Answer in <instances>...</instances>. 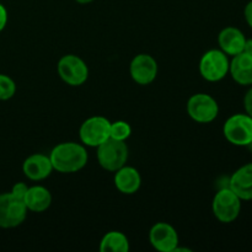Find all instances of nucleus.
I'll return each mask as SVG.
<instances>
[{
    "label": "nucleus",
    "instance_id": "f257e3e1",
    "mask_svg": "<svg viewBox=\"0 0 252 252\" xmlns=\"http://www.w3.org/2000/svg\"><path fill=\"white\" fill-rule=\"evenodd\" d=\"M53 170L62 174L80 171L88 164V152L85 147L74 142L61 143L53 148L49 155Z\"/></svg>",
    "mask_w": 252,
    "mask_h": 252
},
{
    "label": "nucleus",
    "instance_id": "f03ea898",
    "mask_svg": "<svg viewBox=\"0 0 252 252\" xmlns=\"http://www.w3.org/2000/svg\"><path fill=\"white\" fill-rule=\"evenodd\" d=\"M97 160L101 167L116 172L125 166L128 160V147L125 140L108 138L97 147Z\"/></svg>",
    "mask_w": 252,
    "mask_h": 252
},
{
    "label": "nucleus",
    "instance_id": "7ed1b4c3",
    "mask_svg": "<svg viewBox=\"0 0 252 252\" xmlns=\"http://www.w3.org/2000/svg\"><path fill=\"white\" fill-rule=\"evenodd\" d=\"M27 216V207L24 199L10 193L0 194V228H16L24 223Z\"/></svg>",
    "mask_w": 252,
    "mask_h": 252
},
{
    "label": "nucleus",
    "instance_id": "20e7f679",
    "mask_svg": "<svg viewBox=\"0 0 252 252\" xmlns=\"http://www.w3.org/2000/svg\"><path fill=\"white\" fill-rule=\"evenodd\" d=\"M228 56L221 49H211L202 56L199 61V73L207 81L216 83L229 73Z\"/></svg>",
    "mask_w": 252,
    "mask_h": 252
},
{
    "label": "nucleus",
    "instance_id": "39448f33",
    "mask_svg": "<svg viewBox=\"0 0 252 252\" xmlns=\"http://www.w3.org/2000/svg\"><path fill=\"white\" fill-rule=\"evenodd\" d=\"M224 137L229 143L236 147H248L252 140V117L238 113L224 123Z\"/></svg>",
    "mask_w": 252,
    "mask_h": 252
},
{
    "label": "nucleus",
    "instance_id": "423d86ee",
    "mask_svg": "<svg viewBox=\"0 0 252 252\" xmlns=\"http://www.w3.org/2000/svg\"><path fill=\"white\" fill-rule=\"evenodd\" d=\"M212 209L221 223H231L239 217L241 211V199L229 187L221 189L214 196Z\"/></svg>",
    "mask_w": 252,
    "mask_h": 252
},
{
    "label": "nucleus",
    "instance_id": "0eeeda50",
    "mask_svg": "<svg viewBox=\"0 0 252 252\" xmlns=\"http://www.w3.org/2000/svg\"><path fill=\"white\" fill-rule=\"evenodd\" d=\"M59 76L70 86H80L88 80L89 68L85 62L78 56L66 54L62 57L57 65Z\"/></svg>",
    "mask_w": 252,
    "mask_h": 252
},
{
    "label": "nucleus",
    "instance_id": "6e6552de",
    "mask_svg": "<svg viewBox=\"0 0 252 252\" xmlns=\"http://www.w3.org/2000/svg\"><path fill=\"white\" fill-rule=\"evenodd\" d=\"M79 135L86 147L97 148L111 137V122L105 117H90L81 125Z\"/></svg>",
    "mask_w": 252,
    "mask_h": 252
},
{
    "label": "nucleus",
    "instance_id": "1a4fd4ad",
    "mask_svg": "<svg viewBox=\"0 0 252 252\" xmlns=\"http://www.w3.org/2000/svg\"><path fill=\"white\" fill-rule=\"evenodd\" d=\"M187 113L198 123H209L217 118L219 106L208 94H196L187 101Z\"/></svg>",
    "mask_w": 252,
    "mask_h": 252
},
{
    "label": "nucleus",
    "instance_id": "9d476101",
    "mask_svg": "<svg viewBox=\"0 0 252 252\" xmlns=\"http://www.w3.org/2000/svg\"><path fill=\"white\" fill-rule=\"evenodd\" d=\"M129 73L139 85H149L158 75V63L149 54H138L130 62Z\"/></svg>",
    "mask_w": 252,
    "mask_h": 252
},
{
    "label": "nucleus",
    "instance_id": "9b49d317",
    "mask_svg": "<svg viewBox=\"0 0 252 252\" xmlns=\"http://www.w3.org/2000/svg\"><path fill=\"white\" fill-rule=\"evenodd\" d=\"M149 240L153 248L160 252H172L179 245V235L172 225L158 223L150 229Z\"/></svg>",
    "mask_w": 252,
    "mask_h": 252
},
{
    "label": "nucleus",
    "instance_id": "f8f14e48",
    "mask_svg": "<svg viewBox=\"0 0 252 252\" xmlns=\"http://www.w3.org/2000/svg\"><path fill=\"white\" fill-rule=\"evenodd\" d=\"M22 171L27 179L32 180V181H42L52 174L53 165L47 155L33 154L24 161Z\"/></svg>",
    "mask_w": 252,
    "mask_h": 252
},
{
    "label": "nucleus",
    "instance_id": "ddd939ff",
    "mask_svg": "<svg viewBox=\"0 0 252 252\" xmlns=\"http://www.w3.org/2000/svg\"><path fill=\"white\" fill-rule=\"evenodd\" d=\"M228 187L241 201H252V162L234 172Z\"/></svg>",
    "mask_w": 252,
    "mask_h": 252
},
{
    "label": "nucleus",
    "instance_id": "4468645a",
    "mask_svg": "<svg viewBox=\"0 0 252 252\" xmlns=\"http://www.w3.org/2000/svg\"><path fill=\"white\" fill-rule=\"evenodd\" d=\"M229 71L240 85H252V56L244 52L234 56L229 64Z\"/></svg>",
    "mask_w": 252,
    "mask_h": 252
},
{
    "label": "nucleus",
    "instance_id": "2eb2a0df",
    "mask_svg": "<svg viewBox=\"0 0 252 252\" xmlns=\"http://www.w3.org/2000/svg\"><path fill=\"white\" fill-rule=\"evenodd\" d=\"M245 36L236 27H226L221 30L218 36V43L226 56H236L244 51Z\"/></svg>",
    "mask_w": 252,
    "mask_h": 252
},
{
    "label": "nucleus",
    "instance_id": "dca6fc26",
    "mask_svg": "<svg viewBox=\"0 0 252 252\" xmlns=\"http://www.w3.org/2000/svg\"><path fill=\"white\" fill-rule=\"evenodd\" d=\"M142 177L137 169L132 166H122L116 171L115 186L125 194H133L140 189Z\"/></svg>",
    "mask_w": 252,
    "mask_h": 252
},
{
    "label": "nucleus",
    "instance_id": "f3484780",
    "mask_svg": "<svg viewBox=\"0 0 252 252\" xmlns=\"http://www.w3.org/2000/svg\"><path fill=\"white\" fill-rule=\"evenodd\" d=\"M24 202L27 207V211L42 213L51 207L52 194L46 187L32 186L27 189L24 197Z\"/></svg>",
    "mask_w": 252,
    "mask_h": 252
},
{
    "label": "nucleus",
    "instance_id": "a211bd4d",
    "mask_svg": "<svg viewBox=\"0 0 252 252\" xmlns=\"http://www.w3.org/2000/svg\"><path fill=\"white\" fill-rule=\"evenodd\" d=\"M101 252H128L129 241L121 231H110L102 238L100 243Z\"/></svg>",
    "mask_w": 252,
    "mask_h": 252
},
{
    "label": "nucleus",
    "instance_id": "6ab92c4d",
    "mask_svg": "<svg viewBox=\"0 0 252 252\" xmlns=\"http://www.w3.org/2000/svg\"><path fill=\"white\" fill-rule=\"evenodd\" d=\"M16 93V85L15 81L10 76L0 74V100H10Z\"/></svg>",
    "mask_w": 252,
    "mask_h": 252
},
{
    "label": "nucleus",
    "instance_id": "aec40b11",
    "mask_svg": "<svg viewBox=\"0 0 252 252\" xmlns=\"http://www.w3.org/2000/svg\"><path fill=\"white\" fill-rule=\"evenodd\" d=\"M132 134V128L125 121H117L111 123V138L118 140H126Z\"/></svg>",
    "mask_w": 252,
    "mask_h": 252
},
{
    "label": "nucleus",
    "instance_id": "412c9836",
    "mask_svg": "<svg viewBox=\"0 0 252 252\" xmlns=\"http://www.w3.org/2000/svg\"><path fill=\"white\" fill-rule=\"evenodd\" d=\"M27 189H29V187H27L26 184H24V182H17V184H15L14 187H12L11 193L14 194V196L19 197V198L24 199Z\"/></svg>",
    "mask_w": 252,
    "mask_h": 252
},
{
    "label": "nucleus",
    "instance_id": "4be33fe9",
    "mask_svg": "<svg viewBox=\"0 0 252 252\" xmlns=\"http://www.w3.org/2000/svg\"><path fill=\"white\" fill-rule=\"evenodd\" d=\"M244 107H245L246 115L252 117V88L249 89L245 97H244Z\"/></svg>",
    "mask_w": 252,
    "mask_h": 252
},
{
    "label": "nucleus",
    "instance_id": "5701e85b",
    "mask_svg": "<svg viewBox=\"0 0 252 252\" xmlns=\"http://www.w3.org/2000/svg\"><path fill=\"white\" fill-rule=\"evenodd\" d=\"M7 24V11L2 4H0V32L5 29Z\"/></svg>",
    "mask_w": 252,
    "mask_h": 252
},
{
    "label": "nucleus",
    "instance_id": "b1692460",
    "mask_svg": "<svg viewBox=\"0 0 252 252\" xmlns=\"http://www.w3.org/2000/svg\"><path fill=\"white\" fill-rule=\"evenodd\" d=\"M244 15H245L246 22H248L249 26H250L252 29V0L245 6V11H244Z\"/></svg>",
    "mask_w": 252,
    "mask_h": 252
},
{
    "label": "nucleus",
    "instance_id": "393cba45",
    "mask_svg": "<svg viewBox=\"0 0 252 252\" xmlns=\"http://www.w3.org/2000/svg\"><path fill=\"white\" fill-rule=\"evenodd\" d=\"M244 53H248L252 56V39H246L244 44Z\"/></svg>",
    "mask_w": 252,
    "mask_h": 252
},
{
    "label": "nucleus",
    "instance_id": "a878e982",
    "mask_svg": "<svg viewBox=\"0 0 252 252\" xmlns=\"http://www.w3.org/2000/svg\"><path fill=\"white\" fill-rule=\"evenodd\" d=\"M76 2H79V4H89V2L94 1V0H75Z\"/></svg>",
    "mask_w": 252,
    "mask_h": 252
},
{
    "label": "nucleus",
    "instance_id": "bb28decb",
    "mask_svg": "<svg viewBox=\"0 0 252 252\" xmlns=\"http://www.w3.org/2000/svg\"><path fill=\"white\" fill-rule=\"evenodd\" d=\"M248 147H249V148H250V149L252 150V140H251V143H250V144H249V145H248Z\"/></svg>",
    "mask_w": 252,
    "mask_h": 252
}]
</instances>
